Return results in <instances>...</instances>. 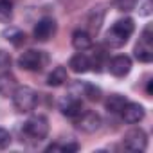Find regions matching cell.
<instances>
[{
	"label": "cell",
	"instance_id": "1",
	"mask_svg": "<svg viewBox=\"0 0 153 153\" xmlns=\"http://www.w3.org/2000/svg\"><path fill=\"white\" fill-rule=\"evenodd\" d=\"M135 31V24L131 18H121L117 20L105 34V45L110 49H119L123 45H126V42L130 40V36Z\"/></svg>",
	"mask_w": 153,
	"mask_h": 153
},
{
	"label": "cell",
	"instance_id": "2",
	"mask_svg": "<svg viewBox=\"0 0 153 153\" xmlns=\"http://www.w3.org/2000/svg\"><path fill=\"white\" fill-rule=\"evenodd\" d=\"M11 99H13L15 110L20 112V114H29L38 105V94L31 87H16V90L13 92Z\"/></svg>",
	"mask_w": 153,
	"mask_h": 153
},
{
	"label": "cell",
	"instance_id": "3",
	"mask_svg": "<svg viewBox=\"0 0 153 153\" xmlns=\"http://www.w3.org/2000/svg\"><path fill=\"white\" fill-rule=\"evenodd\" d=\"M24 137L31 139L33 142H42L49 135V121L45 115H33L22 126Z\"/></svg>",
	"mask_w": 153,
	"mask_h": 153
},
{
	"label": "cell",
	"instance_id": "4",
	"mask_svg": "<svg viewBox=\"0 0 153 153\" xmlns=\"http://www.w3.org/2000/svg\"><path fill=\"white\" fill-rule=\"evenodd\" d=\"M47 63H49L47 52L36 51V49H29V51L22 52L18 58V67L27 72H42L47 67Z\"/></svg>",
	"mask_w": 153,
	"mask_h": 153
},
{
	"label": "cell",
	"instance_id": "5",
	"mask_svg": "<svg viewBox=\"0 0 153 153\" xmlns=\"http://www.w3.org/2000/svg\"><path fill=\"white\" fill-rule=\"evenodd\" d=\"M133 52H135V58L140 63H149L153 59V27H151V24H148L144 27Z\"/></svg>",
	"mask_w": 153,
	"mask_h": 153
},
{
	"label": "cell",
	"instance_id": "6",
	"mask_svg": "<svg viewBox=\"0 0 153 153\" xmlns=\"http://www.w3.org/2000/svg\"><path fill=\"white\" fill-rule=\"evenodd\" d=\"M59 110L65 117L68 119H78L81 114H83V101L79 96H76V94H67L59 99Z\"/></svg>",
	"mask_w": 153,
	"mask_h": 153
},
{
	"label": "cell",
	"instance_id": "7",
	"mask_svg": "<svg viewBox=\"0 0 153 153\" xmlns=\"http://www.w3.org/2000/svg\"><path fill=\"white\" fill-rule=\"evenodd\" d=\"M123 144L130 151H144L148 148V135L140 128H131L130 131L124 133Z\"/></svg>",
	"mask_w": 153,
	"mask_h": 153
},
{
	"label": "cell",
	"instance_id": "8",
	"mask_svg": "<svg viewBox=\"0 0 153 153\" xmlns=\"http://www.w3.org/2000/svg\"><path fill=\"white\" fill-rule=\"evenodd\" d=\"M58 31V24L54 18L51 16H43L42 20H38V24L33 29V36L36 42H49Z\"/></svg>",
	"mask_w": 153,
	"mask_h": 153
},
{
	"label": "cell",
	"instance_id": "9",
	"mask_svg": "<svg viewBox=\"0 0 153 153\" xmlns=\"http://www.w3.org/2000/svg\"><path fill=\"white\" fill-rule=\"evenodd\" d=\"M101 117L99 114L92 112V110H83V114L78 117V119H74V124L78 130L85 131V133H94L101 128Z\"/></svg>",
	"mask_w": 153,
	"mask_h": 153
},
{
	"label": "cell",
	"instance_id": "10",
	"mask_svg": "<svg viewBox=\"0 0 153 153\" xmlns=\"http://www.w3.org/2000/svg\"><path fill=\"white\" fill-rule=\"evenodd\" d=\"M106 67H108L112 76H115V78H124V76H128L130 70H131V59L126 54H119V56H114L106 63Z\"/></svg>",
	"mask_w": 153,
	"mask_h": 153
},
{
	"label": "cell",
	"instance_id": "11",
	"mask_svg": "<svg viewBox=\"0 0 153 153\" xmlns=\"http://www.w3.org/2000/svg\"><path fill=\"white\" fill-rule=\"evenodd\" d=\"M144 115H146V110L139 103H130L128 101L124 105V108L121 110V117H123V121L126 124H137V123H140L144 119Z\"/></svg>",
	"mask_w": 153,
	"mask_h": 153
},
{
	"label": "cell",
	"instance_id": "12",
	"mask_svg": "<svg viewBox=\"0 0 153 153\" xmlns=\"http://www.w3.org/2000/svg\"><path fill=\"white\" fill-rule=\"evenodd\" d=\"M16 87H18V81L9 70L0 72V96L2 97H11L13 92L16 90Z\"/></svg>",
	"mask_w": 153,
	"mask_h": 153
},
{
	"label": "cell",
	"instance_id": "13",
	"mask_svg": "<svg viewBox=\"0 0 153 153\" xmlns=\"http://www.w3.org/2000/svg\"><path fill=\"white\" fill-rule=\"evenodd\" d=\"M68 67L76 74H85L87 70H90V58L83 52H78L68 59Z\"/></svg>",
	"mask_w": 153,
	"mask_h": 153
},
{
	"label": "cell",
	"instance_id": "14",
	"mask_svg": "<svg viewBox=\"0 0 153 153\" xmlns=\"http://www.w3.org/2000/svg\"><path fill=\"white\" fill-rule=\"evenodd\" d=\"M72 47L76 49V51H87V49H90L92 47V36H90V33H87V31H74V34H72Z\"/></svg>",
	"mask_w": 153,
	"mask_h": 153
},
{
	"label": "cell",
	"instance_id": "15",
	"mask_svg": "<svg viewBox=\"0 0 153 153\" xmlns=\"http://www.w3.org/2000/svg\"><path fill=\"white\" fill-rule=\"evenodd\" d=\"M68 81V76H67V68L65 67H56L52 68V72L47 76V85L49 87H61L63 83Z\"/></svg>",
	"mask_w": 153,
	"mask_h": 153
},
{
	"label": "cell",
	"instance_id": "16",
	"mask_svg": "<svg viewBox=\"0 0 153 153\" xmlns=\"http://www.w3.org/2000/svg\"><path fill=\"white\" fill-rule=\"evenodd\" d=\"M128 103V99L121 94H112L106 97L105 101V108L110 112V114H121V110L124 108V105Z\"/></svg>",
	"mask_w": 153,
	"mask_h": 153
},
{
	"label": "cell",
	"instance_id": "17",
	"mask_svg": "<svg viewBox=\"0 0 153 153\" xmlns=\"http://www.w3.org/2000/svg\"><path fill=\"white\" fill-rule=\"evenodd\" d=\"M105 15H106V11H105L103 6H97V7H94L90 11V15H88V25H90V31L92 33H97L101 29V24L105 20Z\"/></svg>",
	"mask_w": 153,
	"mask_h": 153
},
{
	"label": "cell",
	"instance_id": "18",
	"mask_svg": "<svg viewBox=\"0 0 153 153\" xmlns=\"http://www.w3.org/2000/svg\"><path fill=\"white\" fill-rule=\"evenodd\" d=\"M76 87H78L79 90H81V94L87 97V99H90V101H101V88L99 87H96V85H92V83H81V81H78L76 83Z\"/></svg>",
	"mask_w": 153,
	"mask_h": 153
},
{
	"label": "cell",
	"instance_id": "19",
	"mask_svg": "<svg viewBox=\"0 0 153 153\" xmlns=\"http://www.w3.org/2000/svg\"><path fill=\"white\" fill-rule=\"evenodd\" d=\"M106 58H108V56H106V51H105L103 47H96V49H94V56H92V59H90V67H92L96 72H101L103 67H106V63H108Z\"/></svg>",
	"mask_w": 153,
	"mask_h": 153
},
{
	"label": "cell",
	"instance_id": "20",
	"mask_svg": "<svg viewBox=\"0 0 153 153\" xmlns=\"http://www.w3.org/2000/svg\"><path fill=\"white\" fill-rule=\"evenodd\" d=\"M4 38H6L9 43H13L15 47H20L22 43H25V33L20 31V29H16V27L6 29V31H4Z\"/></svg>",
	"mask_w": 153,
	"mask_h": 153
},
{
	"label": "cell",
	"instance_id": "21",
	"mask_svg": "<svg viewBox=\"0 0 153 153\" xmlns=\"http://www.w3.org/2000/svg\"><path fill=\"white\" fill-rule=\"evenodd\" d=\"M13 20V2L11 0H0V22L9 24Z\"/></svg>",
	"mask_w": 153,
	"mask_h": 153
},
{
	"label": "cell",
	"instance_id": "22",
	"mask_svg": "<svg viewBox=\"0 0 153 153\" xmlns=\"http://www.w3.org/2000/svg\"><path fill=\"white\" fill-rule=\"evenodd\" d=\"M114 6H115L119 11L128 13V11H133V9H135L137 0H114Z\"/></svg>",
	"mask_w": 153,
	"mask_h": 153
},
{
	"label": "cell",
	"instance_id": "23",
	"mask_svg": "<svg viewBox=\"0 0 153 153\" xmlns=\"http://www.w3.org/2000/svg\"><path fill=\"white\" fill-rule=\"evenodd\" d=\"M11 54L4 49H0V70H7L11 67Z\"/></svg>",
	"mask_w": 153,
	"mask_h": 153
},
{
	"label": "cell",
	"instance_id": "24",
	"mask_svg": "<svg viewBox=\"0 0 153 153\" xmlns=\"http://www.w3.org/2000/svg\"><path fill=\"white\" fill-rule=\"evenodd\" d=\"M9 144H11V133L6 128H0V151L9 148Z\"/></svg>",
	"mask_w": 153,
	"mask_h": 153
},
{
	"label": "cell",
	"instance_id": "25",
	"mask_svg": "<svg viewBox=\"0 0 153 153\" xmlns=\"http://www.w3.org/2000/svg\"><path fill=\"white\" fill-rule=\"evenodd\" d=\"M139 15H142V16L151 15V0H142V2H139Z\"/></svg>",
	"mask_w": 153,
	"mask_h": 153
},
{
	"label": "cell",
	"instance_id": "26",
	"mask_svg": "<svg viewBox=\"0 0 153 153\" xmlns=\"http://www.w3.org/2000/svg\"><path fill=\"white\" fill-rule=\"evenodd\" d=\"M146 92H148V96H151V94H153V81H151V79L148 81V87H146Z\"/></svg>",
	"mask_w": 153,
	"mask_h": 153
}]
</instances>
